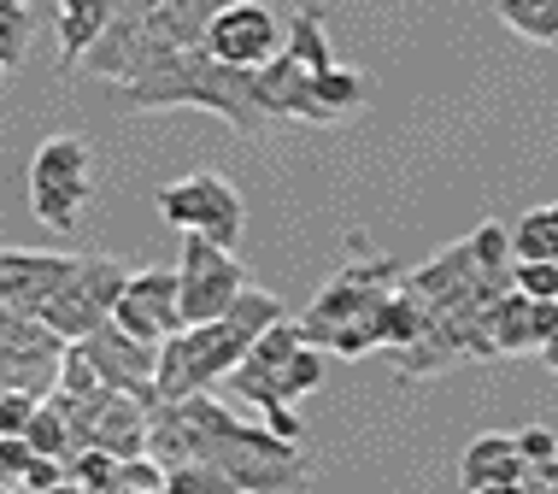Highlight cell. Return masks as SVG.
<instances>
[{
  "label": "cell",
  "mask_w": 558,
  "mask_h": 494,
  "mask_svg": "<svg viewBox=\"0 0 558 494\" xmlns=\"http://www.w3.org/2000/svg\"><path fill=\"white\" fill-rule=\"evenodd\" d=\"M124 107H130V112L194 107V112L223 118V124L241 130V136H259V130L270 124L265 107H259V95H253V71H247V65H230V59H218L206 41L165 53L159 65H147L135 83H124Z\"/></svg>",
  "instance_id": "6da1fadb"
},
{
  "label": "cell",
  "mask_w": 558,
  "mask_h": 494,
  "mask_svg": "<svg viewBox=\"0 0 558 494\" xmlns=\"http://www.w3.org/2000/svg\"><path fill=\"white\" fill-rule=\"evenodd\" d=\"M277 318H282V301L247 282L230 301V312H218V318H206V324H183L177 336H165L159 341V371H154L159 395L189 400V395H201V388H218L241 365V353L253 348V336Z\"/></svg>",
  "instance_id": "7a4b0ae2"
},
{
  "label": "cell",
  "mask_w": 558,
  "mask_h": 494,
  "mask_svg": "<svg viewBox=\"0 0 558 494\" xmlns=\"http://www.w3.org/2000/svg\"><path fill=\"white\" fill-rule=\"evenodd\" d=\"M183 412L194 418V459L230 471L235 494H270V489H300V442L277 436L270 424H241L213 400V388L183 400Z\"/></svg>",
  "instance_id": "3957f363"
},
{
  "label": "cell",
  "mask_w": 558,
  "mask_h": 494,
  "mask_svg": "<svg viewBox=\"0 0 558 494\" xmlns=\"http://www.w3.org/2000/svg\"><path fill=\"white\" fill-rule=\"evenodd\" d=\"M353 265H341L336 282L306 306V341H318L324 353H341V359H359L371 348H383V312H388V294L400 289L405 265L400 260H376V253L353 236Z\"/></svg>",
  "instance_id": "277c9868"
},
{
  "label": "cell",
  "mask_w": 558,
  "mask_h": 494,
  "mask_svg": "<svg viewBox=\"0 0 558 494\" xmlns=\"http://www.w3.org/2000/svg\"><path fill=\"white\" fill-rule=\"evenodd\" d=\"M95 201V177H88V142L83 136H48L29 159V213L41 230L71 236L83 224V206Z\"/></svg>",
  "instance_id": "5b68a950"
},
{
  "label": "cell",
  "mask_w": 558,
  "mask_h": 494,
  "mask_svg": "<svg viewBox=\"0 0 558 494\" xmlns=\"http://www.w3.org/2000/svg\"><path fill=\"white\" fill-rule=\"evenodd\" d=\"M159 218L171 230H201L213 236L218 248H241V230H247V201L230 177L218 171H189L177 183L159 189Z\"/></svg>",
  "instance_id": "8992f818"
},
{
  "label": "cell",
  "mask_w": 558,
  "mask_h": 494,
  "mask_svg": "<svg viewBox=\"0 0 558 494\" xmlns=\"http://www.w3.org/2000/svg\"><path fill=\"white\" fill-rule=\"evenodd\" d=\"M124 282H130V272L118 260H107V253H88V260H77V272L59 282L53 301L41 306V324L59 329L65 341H83L88 329H100L118 312Z\"/></svg>",
  "instance_id": "52a82bcc"
},
{
  "label": "cell",
  "mask_w": 558,
  "mask_h": 494,
  "mask_svg": "<svg viewBox=\"0 0 558 494\" xmlns=\"http://www.w3.org/2000/svg\"><path fill=\"white\" fill-rule=\"evenodd\" d=\"M247 289L235 248H218L213 236L183 230V260H177V294H183V324H206Z\"/></svg>",
  "instance_id": "ba28073f"
},
{
  "label": "cell",
  "mask_w": 558,
  "mask_h": 494,
  "mask_svg": "<svg viewBox=\"0 0 558 494\" xmlns=\"http://www.w3.org/2000/svg\"><path fill=\"white\" fill-rule=\"evenodd\" d=\"M65 359V336L29 318L19 306H0V388H24V395H48Z\"/></svg>",
  "instance_id": "9c48e42d"
},
{
  "label": "cell",
  "mask_w": 558,
  "mask_h": 494,
  "mask_svg": "<svg viewBox=\"0 0 558 494\" xmlns=\"http://www.w3.org/2000/svg\"><path fill=\"white\" fill-rule=\"evenodd\" d=\"M77 348L88 353V365H95L100 377L118 388V395H135L142 407H154V400H159V383H154V371H159V341H142V336H130L118 318H107L100 329H88Z\"/></svg>",
  "instance_id": "30bf717a"
},
{
  "label": "cell",
  "mask_w": 558,
  "mask_h": 494,
  "mask_svg": "<svg viewBox=\"0 0 558 494\" xmlns=\"http://www.w3.org/2000/svg\"><path fill=\"white\" fill-rule=\"evenodd\" d=\"M282 36H289V24L270 7H259V0H230V7L213 12V24H206V48L218 59H230V65H247V71H259L265 59L282 48Z\"/></svg>",
  "instance_id": "8fae6325"
},
{
  "label": "cell",
  "mask_w": 558,
  "mask_h": 494,
  "mask_svg": "<svg viewBox=\"0 0 558 494\" xmlns=\"http://www.w3.org/2000/svg\"><path fill=\"white\" fill-rule=\"evenodd\" d=\"M118 324L142 341H165L183 329V294H177V272L165 265H147V272H130L124 294H118Z\"/></svg>",
  "instance_id": "7c38bea8"
},
{
  "label": "cell",
  "mask_w": 558,
  "mask_h": 494,
  "mask_svg": "<svg viewBox=\"0 0 558 494\" xmlns=\"http://www.w3.org/2000/svg\"><path fill=\"white\" fill-rule=\"evenodd\" d=\"M77 272V253H24L0 248V306H19L41 318V306L59 294V282Z\"/></svg>",
  "instance_id": "4fadbf2b"
},
{
  "label": "cell",
  "mask_w": 558,
  "mask_h": 494,
  "mask_svg": "<svg viewBox=\"0 0 558 494\" xmlns=\"http://www.w3.org/2000/svg\"><path fill=\"white\" fill-rule=\"evenodd\" d=\"M318 71H306L289 48H277L265 59L259 71H253V95H259L265 118L277 124V118H300V124H329V112L318 107Z\"/></svg>",
  "instance_id": "5bb4252c"
},
{
  "label": "cell",
  "mask_w": 558,
  "mask_h": 494,
  "mask_svg": "<svg viewBox=\"0 0 558 494\" xmlns=\"http://www.w3.org/2000/svg\"><path fill=\"white\" fill-rule=\"evenodd\" d=\"M558 329V294H523L518 282H511L506 294H494L488 301V336L500 353H541V341H547Z\"/></svg>",
  "instance_id": "9a60e30c"
},
{
  "label": "cell",
  "mask_w": 558,
  "mask_h": 494,
  "mask_svg": "<svg viewBox=\"0 0 558 494\" xmlns=\"http://www.w3.org/2000/svg\"><path fill=\"white\" fill-rule=\"evenodd\" d=\"M459 477H464V489H476V494L530 489V459L518 454V436H506V430H482V436L464 447Z\"/></svg>",
  "instance_id": "2e32d148"
},
{
  "label": "cell",
  "mask_w": 558,
  "mask_h": 494,
  "mask_svg": "<svg viewBox=\"0 0 558 494\" xmlns=\"http://www.w3.org/2000/svg\"><path fill=\"white\" fill-rule=\"evenodd\" d=\"M88 442L107 447L112 459H130V454H147V407L135 395H112L107 412L95 418V430H88Z\"/></svg>",
  "instance_id": "e0dca14e"
},
{
  "label": "cell",
  "mask_w": 558,
  "mask_h": 494,
  "mask_svg": "<svg viewBox=\"0 0 558 494\" xmlns=\"http://www.w3.org/2000/svg\"><path fill=\"white\" fill-rule=\"evenodd\" d=\"M112 19V0H59V71L83 65L88 41L107 29Z\"/></svg>",
  "instance_id": "ac0fdd59"
},
{
  "label": "cell",
  "mask_w": 558,
  "mask_h": 494,
  "mask_svg": "<svg viewBox=\"0 0 558 494\" xmlns=\"http://www.w3.org/2000/svg\"><path fill=\"white\" fill-rule=\"evenodd\" d=\"M506 29H518L523 41H541V48H558V0H494Z\"/></svg>",
  "instance_id": "d6986e66"
},
{
  "label": "cell",
  "mask_w": 558,
  "mask_h": 494,
  "mask_svg": "<svg viewBox=\"0 0 558 494\" xmlns=\"http://www.w3.org/2000/svg\"><path fill=\"white\" fill-rule=\"evenodd\" d=\"M312 83H318V107L329 112V124H341V118H353L359 107H365V95H371V83L359 77L353 65H324Z\"/></svg>",
  "instance_id": "ffe728a7"
},
{
  "label": "cell",
  "mask_w": 558,
  "mask_h": 494,
  "mask_svg": "<svg viewBox=\"0 0 558 494\" xmlns=\"http://www.w3.org/2000/svg\"><path fill=\"white\" fill-rule=\"evenodd\" d=\"M282 48H289L306 71L336 65V53H329V36H324V7H300L294 19H289V36H282Z\"/></svg>",
  "instance_id": "44dd1931"
},
{
  "label": "cell",
  "mask_w": 558,
  "mask_h": 494,
  "mask_svg": "<svg viewBox=\"0 0 558 494\" xmlns=\"http://www.w3.org/2000/svg\"><path fill=\"white\" fill-rule=\"evenodd\" d=\"M511 253L518 260H558V206H535L511 224Z\"/></svg>",
  "instance_id": "7402d4cb"
},
{
  "label": "cell",
  "mask_w": 558,
  "mask_h": 494,
  "mask_svg": "<svg viewBox=\"0 0 558 494\" xmlns=\"http://www.w3.org/2000/svg\"><path fill=\"white\" fill-rule=\"evenodd\" d=\"M112 477H118V459L107 447L83 442L65 454V489H83V494H112Z\"/></svg>",
  "instance_id": "603a6c76"
},
{
  "label": "cell",
  "mask_w": 558,
  "mask_h": 494,
  "mask_svg": "<svg viewBox=\"0 0 558 494\" xmlns=\"http://www.w3.org/2000/svg\"><path fill=\"white\" fill-rule=\"evenodd\" d=\"M24 442L36 447V454H53V459H65L71 447H77V436H71V424H65V412H59L48 395H41V400H36V412H29Z\"/></svg>",
  "instance_id": "cb8c5ba5"
},
{
  "label": "cell",
  "mask_w": 558,
  "mask_h": 494,
  "mask_svg": "<svg viewBox=\"0 0 558 494\" xmlns=\"http://www.w3.org/2000/svg\"><path fill=\"white\" fill-rule=\"evenodd\" d=\"M277 383H282V400H306L312 388H324V348L318 341H300V348L282 359Z\"/></svg>",
  "instance_id": "d4e9b609"
},
{
  "label": "cell",
  "mask_w": 558,
  "mask_h": 494,
  "mask_svg": "<svg viewBox=\"0 0 558 494\" xmlns=\"http://www.w3.org/2000/svg\"><path fill=\"white\" fill-rule=\"evenodd\" d=\"M165 494H235V483L206 459H183V466H165Z\"/></svg>",
  "instance_id": "484cf974"
},
{
  "label": "cell",
  "mask_w": 558,
  "mask_h": 494,
  "mask_svg": "<svg viewBox=\"0 0 558 494\" xmlns=\"http://www.w3.org/2000/svg\"><path fill=\"white\" fill-rule=\"evenodd\" d=\"M112 494H165V466H159L154 454H130V459H118Z\"/></svg>",
  "instance_id": "4316f807"
},
{
  "label": "cell",
  "mask_w": 558,
  "mask_h": 494,
  "mask_svg": "<svg viewBox=\"0 0 558 494\" xmlns=\"http://www.w3.org/2000/svg\"><path fill=\"white\" fill-rule=\"evenodd\" d=\"M511 282L523 294H558V260H518L511 265Z\"/></svg>",
  "instance_id": "83f0119b"
},
{
  "label": "cell",
  "mask_w": 558,
  "mask_h": 494,
  "mask_svg": "<svg viewBox=\"0 0 558 494\" xmlns=\"http://www.w3.org/2000/svg\"><path fill=\"white\" fill-rule=\"evenodd\" d=\"M29 459H36V447H29L24 436H0V489H19Z\"/></svg>",
  "instance_id": "f1b7e54d"
},
{
  "label": "cell",
  "mask_w": 558,
  "mask_h": 494,
  "mask_svg": "<svg viewBox=\"0 0 558 494\" xmlns=\"http://www.w3.org/2000/svg\"><path fill=\"white\" fill-rule=\"evenodd\" d=\"M19 489H29V494H48V489H65V459H53V454H36L24 466V483Z\"/></svg>",
  "instance_id": "f546056e"
},
{
  "label": "cell",
  "mask_w": 558,
  "mask_h": 494,
  "mask_svg": "<svg viewBox=\"0 0 558 494\" xmlns=\"http://www.w3.org/2000/svg\"><path fill=\"white\" fill-rule=\"evenodd\" d=\"M518 454L530 459V471H535V466H547V459L558 454V436L547 424H530V430H518Z\"/></svg>",
  "instance_id": "4dcf8cb0"
},
{
  "label": "cell",
  "mask_w": 558,
  "mask_h": 494,
  "mask_svg": "<svg viewBox=\"0 0 558 494\" xmlns=\"http://www.w3.org/2000/svg\"><path fill=\"white\" fill-rule=\"evenodd\" d=\"M530 489H553V494H558V454L547 459V466H535V471H530Z\"/></svg>",
  "instance_id": "1f68e13d"
},
{
  "label": "cell",
  "mask_w": 558,
  "mask_h": 494,
  "mask_svg": "<svg viewBox=\"0 0 558 494\" xmlns=\"http://www.w3.org/2000/svg\"><path fill=\"white\" fill-rule=\"evenodd\" d=\"M541 365H547V371H553V377H558V329H553V336H547V341H541Z\"/></svg>",
  "instance_id": "d6a6232c"
},
{
  "label": "cell",
  "mask_w": 558,
  "mask_h": 494,
  "mask_svg": "<svg viewBox=\"0 0 558 494\" xmlns=\"http://www.w3.org/2000/svg\"><path fill=\"white\" fill-rule=\"evenodd\" d=\"M0 77H7V71H0Z\"/></svg>",
  "instance_id": "836d02e7"
}]
</instances>
